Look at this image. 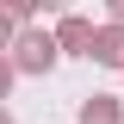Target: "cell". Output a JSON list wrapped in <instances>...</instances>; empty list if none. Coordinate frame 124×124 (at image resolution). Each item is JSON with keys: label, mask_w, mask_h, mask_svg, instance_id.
I'll return each instance as SVG.
<instances>
[{"label": "cell", "mask_w": 124, "mask_h": 124, "mask_svg": "<svg viewBox=\"0 0 124 124\" xmlns=\"http://www.w3.org/2000/svg\"><path fill=\"white\" fill-rule=\"evenodd\" d=\"M6 62H13V75H50L56 68V37L37 31V25H25L13 37V50H6Z\"/></svg>", "instance_id": "obj_1"}, {"label": "cell", "mask_w": 124, "mask_h": 124, "mask_svg": "<svg viewBox=\"0 0 124 124\" xmlns=\"http://www.w3.org/2000/svg\"><path fill=\"white\" fill-rule=\"evenodd\" d=\"M50 37H56V56H87V44H93V19H87V13H62Z\"/></svg>", "instance_id": "obj_2"}, {"label": "cell", "mask_w": 124, "mask_h": 124, "mask_svg": "<svg viewBox=\"0 0 124 124\" xmlns=\"http://www.w3.org/2000/svg\"><path fill=\"white\" fill-rule=\"evenodd\" d=\"M87 56H93V62H106V68H124V25H93Z\"/></svg>", "instance_id": "obj_3"}, {"label": "cell", "mask_w": 124, "mask_h": 124, "mask_svg": "<svg viewBox=\"0 0 124 124\" xmlns=\"http://www.w3.org/2000/svg\"><path fill=\"white\" fill-rule=\"evenodd\" d=\"M75 118H81V124H124V106L112 99V93H93V99H81Z\"/></svg>", "instance_id": "obj_4"}, {"label": "cell", "mask_w": 124, "mask_h": 124, "mask_svg": "<svg viewBox=\"0 0 124 124\" xmlns=\"http://www.w3.org/2000/svg\"><path fill=\"white\" fill-rule=\"evenodd\" d=\"M13 37H19V25H13V13H6V6H0V56H6V50H13Z\"/></svg>", "instance_id": "obj_5"}, {"label": "cell", "mask_w": 124, "mask_h": 124, "mask_svg": "<svg viewBox=\"0 0 124 124\" xmlns=\"http://www.w3.org/2000/svg\"><path fill=\"white\" fill-rule=\"evenodd\" d=\"M6 87H13V62L0 56V99H6Z\"/></svg>", "instance_id": "obj_6"}, {"label": "cell", "mask_w": 124, "mask_h": 124, "mask_svg": "<svg viewBox=\"0 0 124 124\" xmlns=\"http://www.w3.org/2000/svg\"><path fill=\"white\" fill-rule=\"evenodd\" d=\"M106 25H124V0H112V13H106Z\"/></svg>", "instance_id": "obj_7"}, {"label": "cell", "mask_w": 124, "mask_h": 124, "mask_svg": "<svg viewBox=\"0 0 124 124\" xmlns=\"http://www.w3.org/2000/svg\"><path fill=\"white\" fill-rule=\"evenodd\" d=\"M0 124H13V112H6V106H0Z\"/></svg>", "instance_id": "obj_8"}]
</instances>
